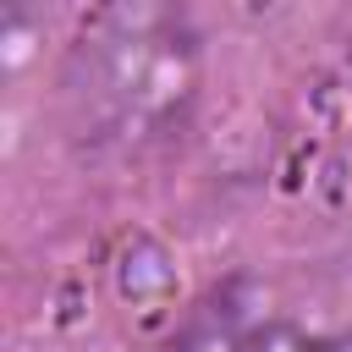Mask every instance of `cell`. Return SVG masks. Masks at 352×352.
Instances as JSON below:
<instances>
[{
    "mask_svg": "<svg viewBox=\"0 0 352 352\" xmlns=\"http://www.w3.org/2000/svg\"><path fill=\"white\" fill-rule=\"evenodd\" d=\"M242 352H352V324L341 330H302V324H270L242 341Z\"/></svg>",
    "mask_w": 352,
    "mask_h": 352,
    "instance_id": "1",
    "label": "cell"
}]
</instances>
